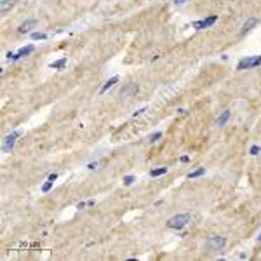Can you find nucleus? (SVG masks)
<instances>
[{
    "label": "nucleus",
    "mask_w": 261,
    "mask_h": 261,
    "mask_svg": "<svg viewBox=\"0 0 261 261\" xmlns=\"http://www.w3.org/2000/svg\"><path fill=\"white\" fill-rule=\"evenodd\" d=\"M56 178H58V174H56V172H54V174H51V176H49V179H51V181H54V179H56Z\"/></svg>",
    "instance_id": "24"
},
{
    "label": "nucleus",
    "mask_w": 261,
    "mask_h": 261,
    "mask_svg": "<svg viewBox=\"0 0 261 261\" xmlns=\"http://www.w3.org/2000/svg\"><path fill=\"white\" fill-rule=\"evenodd\" d=\"M51 188H52V181H51V179H47V181L42 184V192H44V193H47Z\"/></svg>",
    "instance_id": "18"
},
{
    "label": "nucleus",
    "mask_w": 261,
    "mask_h": 261,
    "mask_svg": "<svg viewBox=\"0 0 261 261\" xmlns=\"http://www.w3.org/2000/svg\"><path fill=\"white\" fill-rule=\"evenodd\" d=\"M188 160H190V159L186 157V155H183V157H181V162H188Z\"/></svg>",
    "instance_id": "26"
},
{
    "label": "nucleus",
    "mask_w": 261,
    "mask_h": 261,
    "mask_svg": "<svg viewBox=\"0 0 261 261\" xmlns=\"http://www.w3.org/2000/svg\"><path fill=\"white\" fill-rule=\"evenodd\" d=\"M85 205H87L85 202H80V204H78V205H77V209H84V207H85Z\"/></svg>",
    "instance_id": "23"
},
{
    "label": "nucleus",
    "mask_w": 261,
    "mask_h": 261,
    "mask_svg": "<svg viewBox=\"0 0 261 261\" xmlns=\"http://www.w3.org/2000/svg\"><path fill=\"white\" fill-rule=\"evenodd\" d=\"M136 92H138V85H136V84H127L126 87H122L120 89V96L130 97V96H134Z\"/></svg>",
    "instance_id": "6"
},
{
    "label": "nucleus",
    "mask_w": 261,
    "mask_h": 261,
    "mask_svg": "<svg viewBox=\"0 0 261 261\" xmlns=\"http://www.w3.org/2000/svg\"><path fill=\"white\" fill-rule=\"evenodd\" d=\"M186 0H174V4H178V5H181V4H184Z\"/></svg>",
    "instance_id": "25"
},
{
    "label": "nucleus",
    "mask_w": 261,
    "mask_h": 261,
    "mask_svg": "<svg viewBox=\"0 0 261 261\" xmlns=\"http://www.w3.org/2000/svg\"><path fill=\"white\" fill-rule=\"evenodd\" d=\"M165 172H167V169H165V167H159V169L150 171V176H151V178H157V176H162V174H165Z\"/></svg>",
    "instance_id": "15"
},
{
    "label": "nucleus",
    "mask_w": 261,
    "mask_h": 261,
    "mask_svg": "<svg viewBox=\"0 0 261 261\" xmlns=\"http://www.w3.org/2000/svg\"><path fill=\"white\" fill-rule=\"evenodd\" d=\"M259 151H261L259 146H258V145H252V146H251V150H249V153H251V155H258Z\"/></svg>",
    "instance_id": "20"
},
{
    "label": "nucleus",
    "mask_w": 261,
    "mask_h": 261,
    "mask_svg": "<svg viewBox=\"0 0 261 261\" xmlns=\"http://www.w3.org/2000/svg\"><path fill=\"white\" fill-rule=\"evenodd\" d=\"M117 82H118V77H111L110 80H108V82L101 87V92H106L108 89H110V87H113V84H117Z\"/></svg>",
    "instance_id": "13"
},
{
    "label": "nucleus",
    "mask_w": 261,
    "mask_h": 261,
    "mask_svg": "<svg viewBox=\"0 0 261 261\" xmlns=\"http://www.w3.org/2000/svg\"><path fill=\"white\" fill-rule=\"evenodd\" d=\"M64 64H66V58H61V59H58V61L51 63L49 66L52 68V70H61V68H64Z\"/></svg>",
    "instance_id": "11"
},
{
    "label": "nucleus",
    "mask_w": 261,
    "mask_h": 261,
    "mask_svg": "<svg viewBox=\"0 0 261 261\" xmlns=\"http://www.w3.org/2000/svg\"><path fill=\"white\" fill-rule=\"evenodd\" d=\"M205 246H207L209 249H213V251H219V249H223V246H225V238H223L221 235H213V237L207 238Z\"/></svg>",
    "instance_id": "4"
},
{
    "label": "nucleus",
    "mask_w": 261,
    "mask_h": 261,
    "mask_svg": "<svg viewBox=\"0 0 261 261\" xmlns=\"http://www.w3.org/2000/svg\"><path fill=\"white\" fill-rule=\"evenodd\" d=\"M132 183H134V176H126V178H124V184H126V186H130Z\"/></svg>",
    "instance_id": "19"
},
{
    "label": "nucleus",
    "mask_w": 261,
    "mask_h": 261,
    "mask_svg": "<svg viewBox=\"0 0 261 261\" xmlns=\"http://www.w3.org/2000/svg\"><path fill=\"white\" fill-rule=\"evenodd\" d=\"M37 24H39V21H37V19H28V21H24L23 24H19L18 31H19V33H28L30 30H31V28H35Z\"/></svg>",
    "instance_id": "7"
},
{
    "label": "nucleus",
    "mask_w": 261,
    "mask_h": 261,
    "mask_svg": "<svg viewBox=\"0 0 261 261\" xmlns=\"http://www.w3.org/2000/svg\"><path fill=\"white\" fill-rule=\"evenodd\" d=\"M228 118H230V111H228V110L221 111V115L216 118V126H218V127H223V126L228 122Z\"/></svg>",
    "instance_id": "8"
},
{
    "label": "nucleus",
    "mask_w": 261,
    "mask_h": 261,
    "mask_svg": "<svg viewBox=\"0 0 261 261\" xmlns=\"http://www.w3.org/2000/svg\"><path fill=\"white\" fill-rule=\"evenodd\" d=\"M33 45H26V47H23V49H19V51H18V56H19V58H24V56H28V54H31L33 52Z\"/></svg>",
    "instance_id": "12"
},
{
    "label": "nucleus",
    "mask_w": 261,
    "mask_h": 261,
    "mask_svg": "<svg viewBox=\"0 0 261 261\" xmlns=\"http://www.w3.org/2000/svg\"><path fill=\"white\" fill-rule=\"evenodd\" d=\"M205 172V169H204V167H198V169H195L193 172H190L188 174V178L190 179H195V178H200V176H202V174Z\"/></svg>",
    "instance_id": "14"
},
{
    "label": "nucleus",
    "mask_w": 261,
    "mask_h": 261,
    "mask_svg": "<svg viewBox=\"0 0 261 261\" xmlns=\"http://www.w3.org/2000/svg\"><path fill=\"white\" fill-rule=\"evenodd\" d=\"M96 162H92V164H89V165H87V169H96Z\"/></svg>",
    "instance_id": "22"
},
{
    "label": "nucleus",
    "mask_w": 261,
    "mask_h": 261,
    "mask_svg": "<svg viewBox=\"0 0 261 261\" xmlns=\"http://www.w3.org/2000/svg\"><path fill=\"white\" fill-rule=\"evenodd\" d=\"M190 221V214H176V216H172L167 221V228H171V230H181V228L186 225V223Z\"/></svg>",
    "instance_id": "1"
},
{
    "label": "nucleus",
    "mask_w": 261,
    "mask_h": 261,
    "mask_svg": "<svg viewBox=\"0 0 261 261\" xmlns=\"http://www.w3.org/2000/svg\"><path fill=\"white\" fill-rule=\"evenodd\" d=\"M261 64V56H247L240 59L237 64V70H246V68H256Z\"/></svg>",
    "instance_id": "2"
},
{
    "label": "nucleus",
    "mask_w": 261,
    "mask_h": 261,
    "mask_svg": "<svg viewBox=\"0 0 261 261\" xmlns=\"http://www.w3.org/2000/svg\"><path fill=\"white\" fill-rule=\"evenodd\" d=\"M143 111H146V106H145V108H141V110H138V111H134V115H132V117L136 118V117H139L141 113H143Z\"/></svg>",
    "instance_id": "21"
},
{
    "label": "nucleus",
    "mask_w": 261,
    "mask_h": 261,
    "mask_svg": "<svg viewBox=\"0 0 261 261\" xmlns=\"http://www.w3.org/2000/svg\"><path fill=\"white\" fill-rule=\"evenodd\" d=\"M21 136V132L19 130H12L10 134H7L4 138V143H2V151H10L12 148H14V145H16V139Z\"/></svg>",
    "instance_id": "3"
},
{
    "label": "nucleus",
    "mask_w": 261,
    "mask_h": 261,
    "mask_svg": "<svg viewBox=\"0 0 261 261\" xmlns=\"http://www.w3.org/2000/svg\"><path fill=\"white\" fill-rule=\"evenodd\" d=\"M14 4H16V0H0V10L5 14L7 10H10L14 7Z\"/></svg>",
    "instance_id": "9"
},
{
    "label": "nucleus",
    "mask_w": 261,
    "mask_h": 261,
    "mask_svg": "<svg viewBox=\"0 0 261 261\" xmlns=\"http://www.w3.org/2000/svg\"><path fill=\"white\" fill-rule=\"evenodd\" d=\"M31 39L33 40H45L47 39V33H39V31H35V33H31Z\"/></svg>",
    "instance_id": "16"
},
{
    "label": "nucleus",
    "mask_w": 261,
    "mask_h": 261,
    "mask_svg": "<svg viewBox=\"0 0 261 261\" xmlns=\"http://www.w3.org/2000/svg\"><path fill=\"white\" fill-rule=\"evenodd\" d=\"M160 138H162V132H153V134H151L150 138H148V141H150V143H157V141H159Z\"/></svg>",
    "instance_id": "17"
},
{
    "label": "nucleus",
    "mask_w": 261,
    "mask_h": 261,
    "mask_svg": "<svg viewBox=\"0 0 261 261\" xmlns=\"http://www.w3.org/2000/svg\"><path fill=\"white\" fill-rule=\"evenodd\" d=\"M256 24H258V19H256V18H249V19L244 23V26H242V33H247V31H249V30H252Z\"/></svg>",
    "instance_id": "10"
},
{
    "label": "nucleus",
    "mask_w": 261,
    "mask_h": 261,
    "mask_svg": "<svg viewBox=\"0 0 261 261\" xmlns=\"http://www.w3.org/2000/svg\"><path fill=\"white\" fill-rule=\"evenodd\" d=\"M258 238H259V240H261V233H259V237H258Z\"/></svg>",
    "instance_id": "27"
},
{
    "label": "nucleus",
    "mask_w": 261,
    "mask_h": 261,
    "mask_svg": "<svg viewBox=\"0 0 261 261\" xmlns=\"http://www.w3.org/2000/svg\"><path fill=\"white\" fill-rule=\"evenodd\" d=\"M216 21H218V16H211V18H205V19L193 21V23H192V26H193L195 30H204V28H209V26H213Z\"/></svg>",
    "instance_id": "5"
}]
</instances>
